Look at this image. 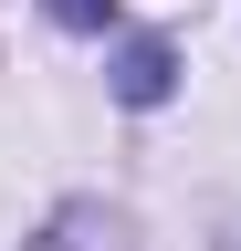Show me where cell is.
Here are the masks:
<instances>
[{
    "label": "cell",
    "instance_id": "2",
    "mask_svg": "<svg viewBox=\"0 0 241 251\" xmlns=\"http://www.w3.org/2000/svg\"><path fill=\"white\" fill-rule=\"evenodd\" d=\"M42 11L63 21V31H105V21H115V0H42Z\"/></svg>",
    "mask_w": 241,
    "mask_h": 251
},
{
    "label": "cell",
    "instance_id": "1",
    "mask_svg": "<svg viewBox=\"0 0 241 251\" xmlns=\"http://www.w3.org/2000/svg\"><path fill=\"white\" fill-rule=\"evenodd\" d=\"M168 84H178V52L168 42H126L115 52V94H126V105H168Z\"/></svg>",
    "mask_w": 241,
    "mask_h": 251
}]
</instances>
